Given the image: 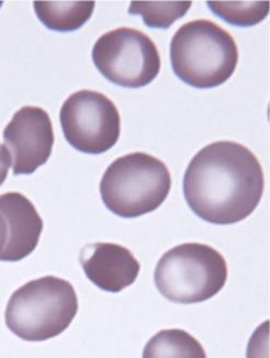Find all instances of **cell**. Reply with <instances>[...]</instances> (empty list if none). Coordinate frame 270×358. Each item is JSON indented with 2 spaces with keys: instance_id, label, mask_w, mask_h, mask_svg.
<instances>
[{
  "instance_id": "8",
  "label": "cell",
  "mask_w": 270,
  "mask_h": 358,
  "mask_svg": "<svg viewBox=\"0 0 270 358\" xmlns=\"http://www.w3.org/2000/svg\"><path fill=\"white\" fill-rule=\"evenodd\" d=\"M3 143L13 162L15 176L32 174L50 159L55 136L50 115L35 106H24L3 130Z\"/></svg>"
},
{
  "instance_id": "6",
  "label": "cell",
  "mask_w": 270,
  "mask_h": 358,
  "mask_svg": "<svg viewBox=\"0 0 270 358\" xmlns=\"http://www.w3.org/2000/svg\"><path fill=\"white\" fill-rule=\"evenodd\" d=\"M92 58L106 79L129 89L154 81L162 66L155 43L132 27H118L101 35L94 45Z\"/></svg>"
},
{
  "instance_id": "3",
  "label": "cell",
  "mask_w": 270,
  "mask_h": 358,
  "mask_svg": "<svg viewBox=\"0 0 270 358\" xmlns=\"http://www.w3.org/2000/svg\"><path fill=\"white\" fill-rule=\"evenodd\" d=\"M79 310L76 289L66 280L46 275L32 280L11 295L8 329L27 342L47 341L66 331Z\"/></svg>"
},
{
  "instance_id": "15",
  "label": "cell",
  "mask_w": 270,
  "mask_h": 358,
  "mask_svg": "<svg viewBox=\"0 0 270 358\" xmlns=\"http://www.w3.org/2000/svg\"><path fill=\"white\" fill-rule=\"evenodd\" d=\"M268 327L269 322L266 320L256 329L248 342V358H268Z\"/></svg>"
},
{
  "instance_id": "1",
  "label": "cell",
  "mask_w": 270,
  "mask_h": 358,
  "mask_svg": "<svg viewBox=\"0 0 270 358\" xmlns=\"http://www.w3.org/2000/svg\"><path fill=\"white\" fill-rule=\"evenodd\" d=\"M260 160L244 145L219 141L192 158L183 193L192 211L214 224H234L248 218L264 192Z\"/></svg>"
},
{
  "instance_id": "4",
  "label": "cell",
  "mask_w": 270,
  "mask_h": 358,
  "mask_svg": "<svg viewBox=\"0 0 270 358\" xmlns=\"http://www.w3.org/2000/svg\"><path fill=\"white\" fill-rule=\"evenodd\" d=\"M171 189V176L162 160L132 152L111 162L101 178L104 204L122 218H138L162 206Z\"/></svg>"
},
{
  "instance_id": "5",
  "label": "cell",
  "mask_w": 270,
  "mask_h": 358,
  "mask_svg": "<svg viewBox=\"0 0 270 358\" xmlns=\"http://www.w3.org/2000/svg\"><path fill=\"white\" fill-rule=\"evenodd\" d=\"M227 278L224 256L199 243L182 244L166 252L154 275L160 294L178 304H197L214 297Z\"/></svg>"
},
{
  "instance_id": "2",
  "label": "cell",
  "mask_w": 270,
  "mask_h": 358,
  "mask_svg": "<svg viewBox=\"0 0 270 358\" xmlns=\"http://www.w3.org/2000/svg\"><path fill=\"white\" fill-rule=\"evenodd\" d=\"M170 60L176 76L197 89L224 84L236 71L238 46L230 33L206 19L179 27L170 44Z\"/></svg>"
},
{
  "instance_id": "16",
  "label": "cell",
  "mask_w": 270,
  "mask_h": 358,
  "mask_svg": "<svg viewBox=\"0 0 270 358\" xmlns=\"http://www.w3.org/2000/svg\"><path fill=\"white\" fill-rule=\"evenodd\" d=\"M11 156L7 148L0 144V185L7 179L8 171L10 168Z\"/></svg>"
},
{
  "instance_id": "12",
  "label": "cell",
  "mask_w": 270,
  "mask_h": 358,
  "mask_svg": "<svg viewBox=\"0 0 270 358\" xmlns=\"http://www.w3.org/2000/svg\"><path fill=\"white\" fill-rule=\"evenodd\" d=\"M143 358H207L194 336L181 329L162 330L146 343Z\"/></svg>"
},
{
  "instance_id": "13",
  "label": "cell",
  "mask_w": 270,
  "mask_h": 358,
  "mask_svg": "<svg viewBox=\"0 0 270 358\" xmlns=\"http://www.w3.org/2000/svg\"><path fill=\"white\" fill-rule=\"evenodd\" d=\"M191 6V1H133L128 13L142 15L148 27L168 29L187 15Z\"/></svg>"
},
{
  "instance_id": "10",
  "label": "cell",
  "mask_w": 270,
  "mask_h": 358,
  "mask_svg": "<svg viewBox=\"0 0 270 358\" xmlns=\"http://www.w3.org/2000/svg\"><path fill=\"white\" fill-rule=\"evenodd\" d=\"M80 263L87 279L106 292H121L140 273L141 266L128 248L113 243L84 246Z\"/></svg>"
},
{
  "instance_id": "17",
  "label": "cell",
  "mask_w": 270,
  "mask_h": 358,
  "mask_svg": "<svg viewBox=\"0 0 270 358\" xmlns=\"http://www.w3.org/2000/svg\"><path fill=\"white\" fill-rule=\"evenodd\" d=\"M1 6H3V3H0V7H1Z\"/></svg>"
},
{
  "instance_id": "14",
  "label": "cell",
  "mask_w": 270,
  "mask_h": 358,
  "mask_svg": "<svg viewBox=\"0 0 270 358\" xmlns=\"http://www.w3.org/2000/svg\"><path fill=\"white\" fill-rule=\"evenodd\" d=\"M207 6L222 20L236 27H252L269 13L268 1H208Z\"/></svg>"
},
{
  "instance_id": "11",
  "label": "cell",
  "mask_w": 270,
  "mask_h": 358,
  "mask_svg": "<svg viewBox=\"0 0 270 358\" xmlns=\"http://www.w3.org/2000/svg\"><path fill=\"white\" fill-rule=\"evenodd\" d=\"M35 13L50 30L72 32L83 27L93 15L94 1H36Z\"/></svg>"
},
{
  "instance_id": "9",
  "label": "cell",
  "mask_w": 270,
  "mask_h": 358,
  "mask_svg": "<svg viewBox=\"0 0 270 358\" xmlns=\"http://www.w3.org/2000/svg\"><path fill=\"white\" fill-rule=\"evenodd\" d=\"M43 228L30 199L17 192L0 195V262L15 263L32 254Z\"/></svg>"
},
{
  "instance_id": "7",
  "label": "cell",
  "mask_w": 270,
  "mask_h": 358,
  "mask_svg": "<svg viewBox=\"0 0 270 358\" xmlns=\"http://www.w3.org/2000/svg\"><path fill=\"white\" fill-rule=\"evenodd\" d=\"M60 123L68 143L85 154H103L120 136V115L115 103L104 94L90 90L76 92L66 99Z\"/></svg>"
}]
</instances>
